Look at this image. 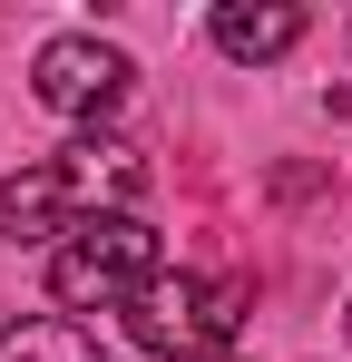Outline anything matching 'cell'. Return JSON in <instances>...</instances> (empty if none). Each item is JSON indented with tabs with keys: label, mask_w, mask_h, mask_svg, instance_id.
<instances>
[{
	"label": "cell",
	"mask_w": 352,
	"mask_h": 362,
	"mask_svg": "<svg viewBox=\"0 0 352 362\" xmlns=\"http://www.w3.org/2000/svg\"><path fill=\"white\" fill-rule=\"evenodd\" d=\"M137 196H147V157H137L127 137H78V147H59L40 167L0 177V235L40 245V235H69V216H88V206H137Z\"/></svg>",
	"instance_id": "1"
},
{
	"label": "cell",
	"mask_w": 352,
	"mask_h": 362,
	"mask_svg": "<svg viewBox=\"0 0 352 362\" xmlns=\"http://www.w3.org/2000/svg\"><path fill=\"white\" fill-rule=\"evenodd\" d=\"M127 49H108V40H88V30H59V40H40V59H30V88H40V108H59V118H108L117 98H127Z\"/></svg>",
	"instance_id": "4"
},
{
	"label": "cell",
	"mask_w": 352,
	"mask_h": 362,
	"mask_svg": "<svg viewBox=\"0 0 352 362\" xmlns=\"http://www.w3.org/2000/svg\"><path fill=\"white\" fill-rule=\"evenodd\" d=\"M293 40H303V10H284V0H264V10L225 0V10H216V49H225V59H284Z\"/></svg>",
	"instance_id": "5"
},
{
	"label": "cell",
	"mask_w": 352,
	"mask_h": 362,
	"mask_svg": "<svg viewBox=\"0 0 352 362\" xmlns=\"http://www.w3.org/2000/svg\"><path fill=\"white\" fill-rule=\"evenodd\" d=\"M0 362H108L98 333H78L69 313H40V323H10L0 333Z\"/></svg>",
	"instance_id": "6"
},
{
	"label": "cell",
	"mask_w": 352,
	"mask_h": 362,
	"mask_svg": "<svg viewBox=\"0 0 352 362\" xmlns=\"http://www.w3.org/2000/svg\"><path fill=\"white\" fill-rule=\"evenodd\" d=\"M157 274H167L157 226H137V216H88V226H69V245H59L49 294L59 303H137Z\"/></svg>",
	"instance_id": "3"
},
{
	"label": "cell",
	"mask_w": 352,
	"mask_h": 362,
	"mask_svg": "<svg viewBox=\"0 0 352 362\" xmlns=\"http://www.w3.org/2000/svg\"><path fill=\"white\" fill-rule=\"evenodd\" d=\"M127 333L167 362H216L245 333V284H225V274H157L127 303Z\"/></svg>",
	"instance_id": "2"
}]
</instances>
